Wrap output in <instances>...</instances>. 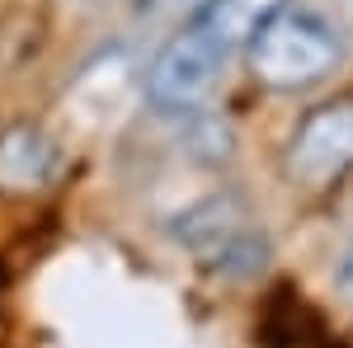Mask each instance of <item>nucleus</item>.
Here are the masks:
<instances>
[{"label":"nucleus","instance_id":"423d86ee","mask_svg":"<svg viewBox=\"0 0 353 348\" xmlns=\"http://www.w3.org/2000/svg\"><path fill=\"white\" fill-rule=\"evenodd\" d=\"M283 5H292V0H208L193 19L236 57V52H245V48L254 43V33L269 24Z\"/></svg>","mask_w":353,"mask_h":348},{"label":"nucleus","instance_id":"20e7f679","mask_svg":"<svg viewBox=\"0 0 353 348\" xmlns=\"http://www.w3.org/2000/svg\"><path fill=\"white\" fill-rule=\"evenodd\" d=\"M288 179L301 188H330L353 174V94L316 104L297 123L283 151Z\"/></svg>","mask_w":353,"mask_h":348},{"label":"nucleus","instance_id":"39448f33","mask_svg":"<svg viewBox=\"0 0 353 348\" xmlns=\"http://www.w3.org/2000/svg\"><path fill=\"white\" fill-rule=\"evenodd\" d=\"M57 174V141L33 123L0 127V193H38Z\"/></svg>","mask_w":353,"mask_h":348},{"label":"nucleus","instance_id":"0eeeda50","mask_svg":"<svg viewBox=\"0 0 353 348\" xmlns=\"http://www.w3.org/2000/svg\"><path fill=\"white\" fill-rule=\"evenodd\" d=\"M203 5H208V0H137L141 19H184V24H189Z\"/></svg>","mask_w":353,"mask_h":348},{"label":"nucleus","instance_id":"6e6552de","mask_svg":"<svg viewBox=\"0 0 353 348\" xmlns=\"http://www.w3.org/2000/svg\"><path fill=\"white\" fill-rule=\"evenodd\" d=\"M339 287H344V296H353V245L344 249V259H339Z\"/></svg>","mask_w":353,"mask_h":348},{"label":"nucleus","instance_id":"f257e3e1","mask_svg":"<svg viewBox=\"0 0 353 348\" xmlns=\"http://www.w3.org/2000/svg\"><path fill=\"white\" fill-rule=\"evenodd\" d=\"M245 61H250V76L264 90L292 94V90H311L339 71L344 38L325 14L292 0L254 33V43L245 48Z\"/></svg>","mask_w":353,"mask_h":348},{"label":"nucleus","instance_id":"7ed1b4c3","mask_svg":"<svg viewBox=\"0 0 353 348\" xmlns=\"http://www.w3.org/2000/svg\"><path fill=\"white\" fill-rule=\"evenodd\" d=\"M174 236H179V245H189L198 254V264L217 268L226 278H254L269 259V245L259 236V226L245 216V207L236 198L198 203L193 212H184L174 221Z\"/></svg>","mask_w":353,"mask_h":348},{"label":"nucleus","instance_id":"f03ea898","mask_svg":"<svg viewBox=\"0 0 353 348\" xmlns=\"http://www.w3.org/2000/svg\"><path fill=\"white\" fill-rule=\"evenodd\" d=\"M226 61H231V52L198 19L179 24L161 43V52L151 57V66H146V81L141 85H146L151 108L156 113H174V118L179 113H198L217 94Z\"/></svg>","mask_w":353,"mask_h":348}]
</instances>
